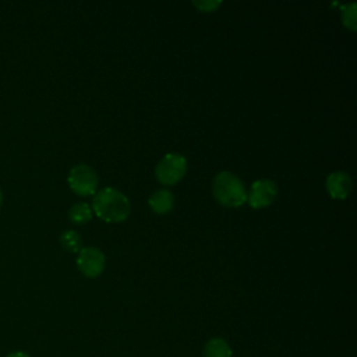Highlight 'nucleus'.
<instances>
[{"label":"nucleus","mask_w":357,"mask_h":357,"mask_svg":"<svg viewBox=\"0 0 357 357\" xmlns=\"http://www.w3.org/2000/svg\"><path fill=\"white\" fill-rule=\"evenodd\" d=\"M91 209L102 220L117 223L128 218L131 205L128 198L121 191L112 187H105L95 192Z\"/></svg>","instance_id":"obj_1"},{"label":"nucleus","mask_w":357,"mask_h":357,"mask_svg":"<svg viewBox=\"0 0 357 357\" xmlns=\"http://www.w3.org/2000/svg\"><path fill=\"white\" fill-rule=\"evenodd\" d=\"M212 194L215 199L229 208H236L247 201L243 181L231 172H220L212 180Z\"/></svg>","instance_id":"obj_2"},{"label":"nucleus","mask_w":357,"mask_h":357,"mask_svg":"<svg viewBox=\"0 0 357 357\" xmlns=\"http://www.w3.org/2000/svg\"><path fill=\"white\" fill-rule=\"evenodd\" d=\"M187 170V159L181 153H166L155 167V176L159 183L165 185H173L183 178Z\"/></svg>","instance_id":"obj_3"},{"label":"nucleus","mask_w":357,"mask_h":357,"mask_svg":"<svg viewBox=\"0 0 357 357\" xmlns=\"http://www.w3.org/2000/svg\"><path fill=\"white\" fill-rule=\"evenodd\" d=\"M68 185L70 188L82 197L86 195H92L96 192L98 190V184H99V178L96 172L84 163L75 165L71 167L68 177H67Z\"/></svg>","instance_id":"obj_4"},{"label":"nucleus","mask_w":357,"mask_h":357,"mask_svg":"<svg viewBox=\"0 0 357 357\" xmlns=\"http://www.w3.org/2000/svg\"><path fill=\"white\" fill-rule=\"evenodd\" d=\"M105 264H106L105 254L98 247H93V245L82 247L78 251L77 266L79 272L86 278L99 276L105 269Z\"/></svg>","instance_id":"obj_5"},{"label":"nucleus","mask_w":357,"mask_h":357,"mask_svg":"<svg viewBox=\"0 0 357 357\" xmlns=\"http://www.w3.org/2000/svg\"><path fill=\"white\" fill-rule=\"evenodd\" d=\"M278 195V185L269 178L257 180L251 184L250 192L247 194V202L251 208L259 209L273 202Z\"/></svg>","instance_id":"obj_6"},{"label":"nucleus","mask_w":357,"mask_h":357,"mask_svg":"<svg viewBox=\"0 0 357 357\" xmlns=\"http://www.w3.org/2000/svg\"><path fill=\"white\" fill-rule=\"evenodd\" d=\"M325 187L333 199H344L351 192L353 181L351 177L344 172H332L326 177Z\"/></svg>","instance_id":"obj_7"},{"label":"nucleus","mask_w":357,"mask_h":357,"mask_svg":"<svg viewBox=\"0 0 357 357\" xmlns=\"http://www.w3.org/2000/svg\"><path fill=\"white\" fill-rule=\"evenodd\" d=\"M148 205L151 209L158 215L169 213L174 206V195L169 190H156L151 197L148 198Z\"/></svg>","instance_id":"obj_8"},{"label":"nucleus","mask_w":357,"mask_h":357,"mask_svg":"<svg viewBox=\"0 0 357 357\" xmlns=\"http://www.w3.org/2000/svg\"><path fill=\"white\" fill-rule=\"evenodd\" d=\"M204 357H231V347L223 337H212L209 339L202 351Z\"/></svg>","instance_id":"obj_9"},{"label":"nucleus","mask_w":357,"mask_h":357,"mask_svg":"<svg viewBox=\"0 0 357 357\" xmlns=\"http://www.w3.org/2000/svg\"><path fill=\"white\" fill-rule=\"evenodd\" d=\"M92 218V209L86 202H77L68 209V219L75 225H85Z\"/></svg>","instance_id":"obj_10"},{"label":"nucleus","mask_w":357,"mask_h":357,"mask_svg":"<svg viewBox=\"0 0 357 357\" xmlns=\"http://www.w3.org/2000/svg\"><path fill=\"white\" fill-rule=\"evenodd\" d=\"M60 244L64 250L70 252H78L82 248V238L75 230H64L60 234Z\"/></svg>","instance_id":"obj_11"},{"label":"nucleus","mask_w":357,"mask_h":357,"mask_svg":"<svg viewBox=\"0 0 357 357\" xmlns=\"http://www.w3.org/2000/svg\"><path fill=\"white\" fill-rule=\"evenodd\" d=\"M342 21L347 29H350V31L356 29V3L354 1L343 6Z\"/></svg>","instance_id":"obj_12"},{"label":"nucleus","mask_w":357,"mask_h":357,"mask_svg":"<svg viewBox=\"0 0 357 357\" xmlns=\"http://www.w3.org/2000/svg\"><path fill=\"white\" fill-rule=\"evenodd\" d=\"M192 4L199 10V11H204V13H211V11H215L220 4L222 1L219 0H195L192 1Z\"/></svg>","instance_id":"obj_13"},{"label":"nucleus","mask_w":357,"mask_h":357,"mask_svg":"<svg viewBox=\"0 0 357 357\" xmlns=\"http://www.w3.org/2000/svg\"><path fill=\"white\" fill-rule=\"evenodd\" d=\"M6 357H31L28 353H25V351H11V353H8Z\"/></svg>","instance_id":"obj_14"},{"label":"nucleus","mask_w":357,"mask_h":357,"mask_svg":"<svg viewBox=\"0 0 357 357\" xmlns=\"http://www.w3.org/2000/svg\"><path fill=\"white\" fill-rule=\"evenodd\" d=\"M1 204H3V192L0 190V206H1Z\"/></svg>","instance_id":"obj_15"}]
</instances>
